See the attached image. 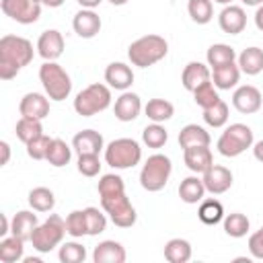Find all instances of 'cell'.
Wrapping results in <instances>:
<instances>
[{"instance_id": "obj_1", "label": "cell", "mask_w": 263, "mask_h": 263, "mask_svg": "<svg viewBox=\"0 0 263 263\" xmlns=\"http://www.w3.org/2000/svg\"><path fill=\"white\" fill-rule=\"evenodd\" d=\"M33 43L18 35H4L0 39V78H14L33 60Z\"/></svg>"}, {"instance_id": "obj_2", "label": "cell", "mask_w": 263, "mask_h": 263, "mask_svg": "<svg viewBox=\"0 0 263 263\" xmlns=\"http://www.w3.org/2000/svg\"><path fill=\"white\" fill-rule=\"evenodd\" d=\"M168 53V43L160 35H144L127 47V58L138 68H148Z\"/></svg>"}, {"instance_id": "obj_3", "label": "cell", "mask_w": 263, "mask_h": 263, "mask_svg": "<svg viewBox=\"0 0 263 263\" xmlns=\"http://www.w3.org/2000/svg\"><path fill=\"white\" fill-rule=\"evenodd\" d=\"M39 80L43 84L45 95L51 101H64L72 92L70 74L58 62H43L39 68Z\"/></svg>"}, {"instance_id": "obj_4", "label": "cell", "mask_w": 263, "mask_h": 263, "mask_svg": "<svg viewBox=\"0 0 263 263\" xmlns=\"http://www.w3.org/2000/svg\"><path fill=\"white\" fill-rule=\"evenodd\" d=\"M171 173H173L171 158L164 154H152V156H148V160L144 162V166L140 171V185L146 191L156 193V191L164 189Z\"/></svg>"}, {"instance_id": "obj_5", "label": "cell", "mask_w": 263, "mask_h": 263, "mask_svg": "<svg viewBox=\"0 0 263 263\" xmlns=\"http://www.w3.org/2000/svg\"><path fill=\"white\" fill-rule=\"evenodd\" d=\"M111 105V90L107 84H88L74 99V111L82 117H92Z\"/></svg>"}, {"instance_id": "obj_6", "label": "cell", "mask_w": 263, "mask_h": 263, "mask_svg": "<svg viewBox=\"0 0 263 263\" xmlns=\"http://www.w3.org/2000/svg\"><path fill=\"white\" fill-rule=\"evenodd\" d=\"M142 160V148L132 138H117L105 148V162L117 171L132 168Z\"/></svg>"}, {"instance_id": "obj_7", "label": "cell", "mask_w": 263, "mask_h": 263, "mask_svg": "<svg viewBox=\"0 0 263 263\" xmlns=\"http://www.w3.org/2000/svg\"><path fill=\"white\" fill-rule=\"evenodd\" d=\"M66 234H68V230H66V220H62L58 214H51L45 222H41V224L33 230L31 245H33V249L39 251V253H49V251H53V249L64 240Z\"/></svg>"}, {"instance_id": "obj_8", "label": "cell", "mask_w": 263, "mask_h": 263, "mask_svg": "<svg viewBox=\"0 0 263 263\" xmlns=\"http://www.w3.org/2000/svg\"><path fill=\"white\" fill-rule=\"evenodd\" d=\"M255 142H253V129L245 123H232L228 125L222 136L218 138V152L226 158H234L238 154H242L247 148H251Z\"/></svg>"}, {"instance_id": "obj_9", "label": "cell", "mask_w": 263, "mask_h": 263, "mask_svg": "<svg viewBox=\"0 0 263 263\" xmlns=\"http://www.w3.org/2000/svg\"><path fill=\"white\" fill-rule=\"evenodd\" d=\"M101 208L105 210V214H109L111 222L119 228H129L138 220L136 208L132 205L125 193H119L113 197H101Z\"/></svg>"}, {"instance_id": "obj_10", "label": "cell", "mask_w": 263, "mask_h": 263, "mask_svg": "<svg viewBox=\"0 0 263 263\" xmlns=\"http://www.w3.org/2000/svg\"><path fill=\"white\" fill-rule=\"evenodd\" d=\"M0 8L21 25H31L41 16V4L37 0H0Z\"/></svg>"}, {"instance_id": "obj_11", "label": "cell", "mask_w": 263, "mask_h": 263, "mask_svg": "<svg viewBox=\"0 0 263 263\" xmlns=\"http://www.w3.org/2000/svg\"><path fill=\"white\" fill-rule=\"evenodd\" d=\"M232 105L238 113H245V115H251V113H257L263 105V97L259 92L257 86L253 84H242L234 90L232 95Z\"/></svg>"}, {"instance_id": "obj_12", "label": "cell", "mask_w": 263, "mask_h": 263, "mask_svg": "<svg viewBox=\"0 0 263 263\" xmlns=\"http://www.w3.org/2000/svg\"><path fill=\"white\" fill-rule=\"evenodd\" d=\"M64 47H66L64 37H62V33L55 31V29L43 31V33L39 35V39H37V53H39L45 62H55V60L64 53Z\"/></svg>"}, {"instance_id": "obj_13", "label": "cell", "mask_w": 263, "mask_h": 263, "mask_svg": "<svg viewBox=\"0 0 263 263\" xmlns=\"http://www.w3.org/2000/svg\"><path fill=\"white\" fill-rule=\"evenodd\" d=\"M18 113L21 117H31L43 121L49 115V97L41 92H27L21 103H18Z\"/></svg>"}, {"instance_id": "obj_14", "label": "cell", "mask_w": 263, "mask_h": 263, "mask_svg": "<svg viewBox=\"0 0 263 263\" xmlns=\"http://www.w3.org/2000/svg\"><path fill=\"white\" fill-rule=\"evenodd\" d=\"M203 185H205V191L214 193V195H220V193H226L230 187H232V173L230 168L226 166H220V164H212L203 175Z\"/></svg>"}, {"instance_id": "obj_15", "label": "cell", "mask_w": 263, "mask_h": 263, "mask_svg": "<svg viewBox=\"0 0 263 263\" xmlns=\"http://www.w3.org/2000/svg\"><path fill=\"white\" fill-rule=\"evenodd\" d=\"M101 25H103L101 23V16L92 8H82L72 18V29L82 39H92L101 31Z\"/></svg>"}, {"instance_id": "obj_16", "label": "cell", "mask_w": 263, "mask_h": 263, "mask_svg": "<svg viewBox=\"0 0 263 263\" xmlns=\"http://www.w3.org/2000/svg\"><path fill=\"white\" fill-rule=\"evenodd\" d=\"M218 23H220V29L228 35H238L245 31L247 27V12L242 10V6H234V4H228L222 8V12L218 14Z\"/></svg>"}, {"instance_id": "obj_17", "label": "cell", "mask_w": 263, "mask_h": 263, "mask_svg": "<svg viewBox=\"0 0 263 263\" xmlns=\"http://www.w3.org/2000/svg\"><path fill=\"white\" fill-rule=\"evenodd\" d=\"M183 160L187 164V168L195 175H203L212 164H214V156L210 146H191L183 150Z\"/></svg>"}, {"instance_id": "obj_18", "label": "cell", "mask_w": 263, "mask_h": 263, "mask_svg": "<svg viewBox=\"0 0 263 263\" xmlns=\"http://www.w3.org/2000/svg\"><path fill=\"white\" fill-rule=\"evenodd\" d=\"M105 82L115 90H127L134 84V72L123 62H113L105 68Z\"/></svg>"}, {"instance_id": "obj_19", "label": "cell", "mask_w": 263, "mask_h": 263, "mask_svg": "<svg viewBox=\"0 0 263 263\" xmlns=\"http://www.w3.org/2000/svg\"><path fill=\"white\" fill-rule=\"evenodd\" d=\"M140 111H142V101L136 92H129V90H123L113 107V113L119 121H134L140 115Z\"/></svg>"}, {"instance_id": "obj_20", "label": "cell", "mask_w": 263, "mask_h": 263, "mask_svg": "<svg viewBox=\"0 0 263 263\" xmlns=\"http://www.w3.org/2000/svg\"><path fill=\"white\" fill-rule=\"evenodd\" d=\"M210 78H212V70L208 64H201V62H189L181 74V82L189 92H193L197 86H201Z\"/></svg>"}, {"instance_id": "obj_21", "label": "cell", "mask_w": 263, "mask_h": 263, "mask_svg": "<svg viewBox=\"0 0 263 263\" xmlns=\"http://www.w3.org/2000/svg\"><path fill=\"white\" fill-rule=\"evenodd\" d=\"M37 226H39L37 214L29 212V210H21V212H16V214L12 216V220H10V234H14V236H18V238H23V240L27 242V240H31L33 230H35Z\"/></svg>"}, {"instance_id": "obj_22", "label": "cell", "mask_w": 263, "mask_h": 263, "mask_svg": "<svg viewBox=\"0 0 263 263\" xmlns=\"http://www.w3.org/2000/svg\"><path fill=\"white\" fill-rule=\"evenodd\" d=\"M125 257H127L125 249L117 240H103L92 251V261L95 263H123Z\"/></svg>"}, {"instance_id": "obj_23", "label": "cell", "mask_w": 263, "mask_h": 263, "mask_svg": "<svg viewBox=\"0 0 263 263\" xmlns=\"http://www.w3.org/2000/svg\"><path fill=\"white\" fill-rule=\"evenodd\" d=\"M72 148L78 154H99L103 150V136L95 129H82L74 136Z\"/></svg>"}, {"instance_id": "obj_24", "label": "cell", "mask_w": 263, "mask_h": 263, "mask_svg": "<svg viewBox=\"0 0 263 263\" xmlns=\"http://www.w3.org/2000/svg\"><path fill=\"white\" fill-rule=\"evenodd\" d=\"M238 78H240V68L238 64L230 62V64H224V66H218V68H212V80H214V86L220 88V90H230L238 84Z\"/></svg>"}, {"instance_id": "obj_25", "label": "cell", "mask_w": 263, "mask_h": 263, "mask_svg": "<svg viewBox=\"0 0 263 263\" xmlns=\"http://www.w3.org/2000/svg\"><path fill=\"white\" fill-rule=\"evenodd\" d=\"M210 142H212V138H210L208 129L197 123H189L179 132V146L183 150L191 148V146H210Z\"/></svg>"}, {"instance_id": "obj_26", "label": "cell", "mask_w": 263, "mask_h": 263, "mask_svg": "<svg viewBox=\"0 0 263 263\" xmlns=\"http://www.w3.org/2000/svg\"><path fill=\"white\" fill-rule=\"evenodd\" d=\"M205 195V185H203V179H199L197 175H191V177H185L179 185V197L181 201L185 203H199Z\"/></svg>"}, {"instance_id": "obj_27", "label": "cell", "mask_w": 263, "mask_h": 263, "mask_svg": "<svg viewBox=\"0 0 263 263\" xmlns=\"http://www.w3.org/2000/svg\"><path fill=\"white\" fill-rule=\"evenodd\" d=\"M238 68L247 76H257L263 70V49L261 47H247L238 55Z\"/></svg>"}, {"instance_id": "obj_28", "label": "cell", "mask_w": 263, "mask_h": 263, "mask_svg": "<svg viewBox=\"0 0 263 263\" xmlns=\"http://www.w3.org/2000/svg\"><path fill=\"white\" fill-rule=\"evenodd\" d=\"M25 255V240L10 234L0 240V261L2 263H16Z\"/></svg>"}, {"instance_id": "obj_29", "label": "cell", "mask_w": 263, "mask_h": 263, "mask_svg": "<svg viewBox=\"0 0 263 263\" xmlns=\"http://www.w3.org/2000/svg\"><path fill=\"white\" fill-rule=\"evenodd\" d=\"M144 111H146L148 119L154 121V123L168 121V119L175 115V107H173V103L166 101V99H150V101L146 103Z\"/></svg>"}, {"instance_id": "obj_30", "label": "cell", "mask_w": 263, "mask_h": 263, "mask_svg": "<svg viewBox=\"0 0 263 263\" xmlns=\"http://www.w3.org/2000/svg\"><path fill=\"white\" fill-rule=\"evenodd\" d=\"M164 259L171 263H187L191 259V245L185 238H171L164 245Z\"/></svg>"}, {"instance_id": "obj_31", "label": "cell", "mask_w": 263, "mask_h": 263, "mask_svg": "<svg viewBox=\"0 0 263 263\" xmlns=\"http://www.w3.org/2000/svg\"><path fill=\"white\" fill-rule=\"evenodd\" d=\"M205 60H208V66L210 68H218V66H224V64L234 62L236 60V51H234V47H230L226 43H214V45L208 47Z\"/></svg>"}, {"instance_id": "obj_32", "label": "cell", "mask_w": 263, "mask_h": 263, "mask_svg": "<svg viewBox=\"0 0 263 263\" xmlns=\"http://www.w3.org/2000/svg\"><path fill=\"white\" fill-rule=\"evenodd\" d=\"M29 205L35 212H51L55 205V195L47 187H35L29 191Z\"/></svg>"}, {"instance_id": "obj_33", "label": "cell", "mask_w": 263, "mask_h": 263, "mask_svg": "<svg viewBox=\"0 0 263 263\" xmlns=\"http://www.w3.org/2000/svg\"><path fill=\"white\" fill-rule=\"evenodd\" d=\"M197 216L203 224L208 226H214L218 222L224 220V208L218 199H201L199 203V210H197Z\"/></svg>"}, {"instance_id": "obj_34", "label": "cell", "mask_w": 263, "mask_h": 263, "mask_svg": "<svg viewBox=\"0 0 263 263\" xmlns=\"http://www.w3.org/2000/svg\"><path fill=\"white\" fill-rule=\"evenodd\" d=\"M14 132H16V138H18L23 144H29L31 140H35V138L43 136V125H41V121H39V119L21 117V119L16 121Z\"/></svg>"}, {"instance_id": "obj_35", "label": "cell", "mask_w": 263, "mask_h": 263, "mask_svg": "<svg viewBox=\"0 0 263 263\" xmlns=\"http://www.w3.org/2000/svg\"><path fill=\"white\" fill-rule=\"evenodd\" d=\"M249 228H251V222H249V218H247L245 214H240V212H232V214H228V216L224 218V232H226L228 236H232V238H242V236H247Z\"/></svg>"}, {"instance_id": "obj_36", "label": "cell", "mask_w": 263, "mask_h": 263, "mask_svg": "<svg viewBox=\"0 0 263 263\" xmlns=\"http://www.w3.org/2000/svg\"><path fill=\"white\" fill-rule=\"evenodd\" d=\"M70 158H72V148L64 140L53 138L51 140V146H49V152H47V162L51 166L60 168V166H66L70 162Z\"/></svg>"}, {"instance_id": "obj_37", "label": "cell", "mask_w": 263, "mask_h": 263, "mask_svg": "<svg viewBox=\"0 0 263 263\" xmlns=\"http://www.w3.org/2000/svg\"><path fill=\"white\" fill-rule=\"evenodd\" d=\"M187 12H189L193 23L208 25L214 16V4H212V0H189L187 2Z\"/></svg>"}, {"instance_id": "obj_38", "label": "cell", "mask_w": 263, "mask_h": 263, "mask_svg": "<svg viewBox=\"0 0 263 263\" xmlns=\"http://www.w3.org/2000/svg\"><path fill=\"white\" fill-rule=\"evenodd\" d=\"M97 191H99V197H113V195L125 193V183H123V179L119 175L109 173V175H103L99 179Z\"/></svg>"}, {"instance_id": "obj_39", "label": "cell", "mask_w": 263, "mask_h": 263, "mask_svg": "<svg viewBox=\"0 0 263 263\" xmlns=\"http://www.w3.org/2000/svg\"><path fill=\"white\" fill-rule=\"evenodd\" d=\"M193 101H195L197 107H201V109H210V107H214V105L220 101V95H218L214 82L208 80V82H203L201 86H197V88L193 90Z\"/></svg>"}, {"instance_id": "obj_40", "label": "cell", "mask_w": 263, "mask_h": 263, "mask_svg": "<svg viewBox=\"0 0 263 263\" xmlns=\"http://www.w3.org/2000/svg\"><path fill=\"white\" fill-rule=\"evenodd\" d=\"M166 140H168V134H166V129L160 125V123H150V125H146L144 127V132H142V142L148 146V148H162L164 144H166Z\"/></svg>"}, {"instance_id": "obj_41", "label": "cell", "mask_w": 263, "mask_h": 263, "mask_svg": "<svg viewBox=\"0 0 263 263\" xmlns=\"http://www.w3.org/2000/svg\"><path fill=\"white\" fill-rule=\"evenodd\" d=\"M84 218H86V234L97 236L105 232L107 228V216L99 208H84Z\"/></svg>"}, {"instance_id": "obj_42", "label": "cell", "mask_w": 263, "mask_h": 263, "mask_svg": "<svg viewBox=\"0 0 263 263\" xmlns=\"http://www.w3.org/2000/svg\"><path fill=\"white\" fill-rule=\"evenodd\" d=\"M203 121L210 127H222V125H226V121H228V105L220 99L214 107L203 109Z\"/></svg>"}, {"instance_id": "obj_43", "label": "cell", "mask_w": 263, "mask_h": 263, "mask_svg": "<svg viewBox=\"0 0 263 263\" xmlns=\"http://www.w3.org/2000/svg\"><path fill=\"white\" fill-rule=\"evenodd\" d=\"M60 261L62 263H82L86 259V249L80 245V242H64L60 247V253H58Z\"/></svg>"}, {"instance_id": "obj_44", "label": "cell", "mask_w": 263, "mask_h": 263, "mask_svg": "<svg viewBox=\"0 0 263 263\" xmlns=\"http://www.w3.org/2000/svg\"><path fill=\"white\" fill-rule=\"evenodd\" d=\"M66 230L70 236L80 238V236H88L86 234V218H84V210H74L66 216Z\"/></svg>"}, {"instance_id": "obj_45", "label": "cell", "mask_w": 263, "mask_h": 263, "mask_svg": "<svg viewBox=\"0 0 263 263\" xmlns=\"http://www.w3.org/2000/svg\"><path fill=\"white\" fill-rule=\"evenodd\" d=\"M51 140L53 138H47L45 134L31 140L27 146V154L33 158V160H47V152H49V146H51Z\"/></svg>"}, {"instance_id": "obj_46", "label": "cell", "mask_w": 263, "mask_h": 263, "mask_svg": "<svg viewBox=\"0 0 263 263\" xmlns=\"http://www.w3.org/2000/svg\"><path fill=\"white\" fill-rule=\"evenodd\" d=\"M101 171L99 154H78V173L84 177H97Z\"/></svg>"}, {"instance_id": "obj_47", "label": "cell", "mask_w": 263, "mask_h": 263, "mask_svg": "<svg viewBox=\"0 0 263 263\" xmlns=\"http://www.w3.org/2000/svg\"><path fill=\"white\" fill-rule=\"evenodd\" d=\"M249 253L255 259H263V226L249 236Z\"/></svg>"}, {"instance_id": "obj_48", "label": "cell", "mask_w": 263, "mask_h": 263, "mask_svg": "<svg viewBox=\"0 0 263 263\" xmlns=\"http://www.w3.org/2000/svg\"><path fill=\"white\" fill-rule=\"evenodd\" d=\"M253 156H255L259 162H263V140H259V142L253 144Z\"/></svg>"}, {"instance_id": "obj_49", "label": "cell", "mask_w": 263, "mask_h": 263, "mask_svg": "<svg viewBox=\"0 0 263 263\" xmlns=\"http://www.w3.org/2000/svg\"><path fill=\"white\" fill-rule=\"evenodd\" d=\"M0 150H2V164H8V158H10V146H8V142H0Z\"/></svg>"}, {"instance_id": "obj_50", "label": "cell", "mask_w": 263, "mask_h": 263, "mask_svg": "<svg viewBox=\"0 0 263 263\" xmlns=\"http://www.w3.org/2000/svg\"><path fill=\"white\" fill-rule=\"evenodd\" d=\"M0 220H2V228H0V236L4 238L8 232H10V222H8V218H6V214H0Z\"/></svg>"}, {"instance_id": "obj_51", "label": "cell", "mask_w": 263, "mask_h": 263, "mask_svg": "<svg viewBox=\"0 0 263 263\" xmlns=\"http://www.w3.org/2000/svg\"><path fill=\"white\" fill-rule=\"evenodd\" d=\"M255 25H257V29L259 31H263V4L257 8V12H255Z\"/></svg>"}, {"instance_id": "obj_52", "label": "cell", "mask_w": 263, "mask_h": 263, "mask_svg": "<svg viewBox=\"0 0 263 263\" xmlns=\"http://www.w3.org/2000/svg\"><path fill=\"white\" fill-rule=\"evenodd\" d=\"M76 2H78L82 8H97L103 0H76Z\"/></svg>"}, {"instance_id": "obj_53", "label": "cell", "mask_w": 263, "mask_h": 263, "mask_svg": "<svg viewBox=\"0 0 263 263\" xmlns=\"http://www.w3.org/2000/svg\"><path fill=\"white\" fill-rule=\"evenodd\" d=\"M41 6H49V8H58V6H62L66 0H37Z\"/></svg>"}, {"instance_id": "obj_54", "label": "cell", "mask_w": 263, "mask_h": 263, "mask_svg": "<svg viewBox=\"0 0 263 263\" xmlns=\"http://www.w3.org/2000/svg\"><path fill=\"white\" fill-rule=\"evenodd\" d=\"M242 4H247V6H261L263 0H242Z\"/></svg>"}, {"instance_id": "obj_55", "label": "cell", "mask_w": 263, "mask_h": 263, "mask_svg": "<svg viewBox=\"0 0 263 263\" xmlns=\"http://www.w3.org/2000/svg\"><path fill=\"white\" fill-rule=\"evenodd\" d=\"M113 6H123V4H127V0H109Z\"/></svg>"}, {"instance_id": "obj_56", "label": "cell", "mask_w": 263, "mask_h": 263, "mask_svg": "<svg viewBox=\"0 0 263 263\" xmlns=\"http://www.w3.org/2000/svg\"><path fill=\"white\" fill-rule=\"evenodd\" d=\"M214 2H218V4H224V6H228L232 0H214Z\"/></svg>"}]
</instances>
